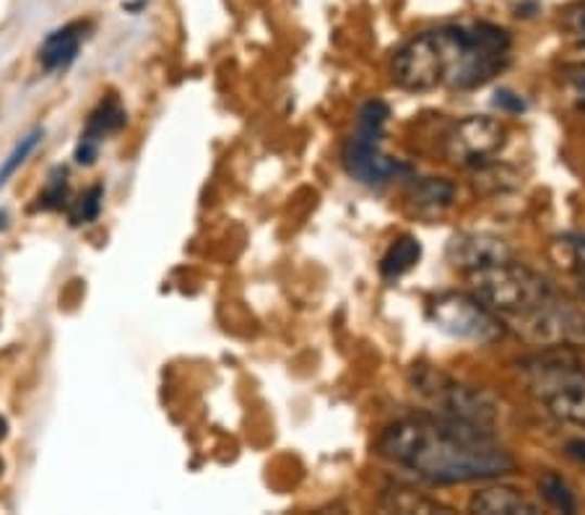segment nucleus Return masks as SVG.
<instances>
[{"label":"nucleus","instance_id":"nucleus-1","mask_svg":"<svg viewBox=\"0 0 585 515\" xmlns=\"http://www.w3.org/2000/svg\"><path fill=\"white\" fill-rule=\"evenodd\" d=\"M510 35L495 24H450L417 35L398 50L393 78L409 91L476 89L510 63Z\"/></svg>","mask_w":585,"mask_h":515},{"label":"nucleus","instance_id":"nucleus-2","mask_svg":"<svg viewBox=\"0 0 585 515\" xmlns=\"http://www.w3.org/2000/svg\"><path fill=\"white\" fill-rule=\"evenodd\" d=\"M380 451L393 464L437 485L495 479L516 468L512 455L492 445L486 432L437 417L396 422L391 429H385Z\"/></svg>","mask_w":585,"mask_h":515},{"label":"nucleus","instance_id":"nucleus-3","mask_svg":"<svg viewBox=\"0 0 585 515\" xmlns=\"http://www.w3.org/2000/svg\"><path fill=\"white\" fill-rule=\"evenodd\" d=\"M471 289L482 305L497 310L510 321L531 313L555 294L551 284L542 274L521 266V263H512L510 258L486 268L471 271Z\"/></svg>","mask_w":585,"mask_h":515},{"label":"nucleus","instance_id":"nucleus-4","mask_svg":"<svg viewBox=\"0 0 585 515\" xmlns=\"http://www.w3.org/2000/svg\"><path fill=\"white\" fill-rule=\"evenodd\" d=\"M414 391L424 395L427 404L437 414V419L453 422V425L471 427L489 435V427L499 417L497 404L484 391L445 378V375H435L430 369L414 378Z\"/></svg>","mask_w":585,"mask_h":515},{"label":"nucleus","instance_id":"nucleus-5","mask_svg":"<svg viewBox=\"0 0 585 515\" xmlns=\"http://www.w3.org/2000/svg\"><path fill=\"white\" fill-rule=\"evenodd\" d=\"M529 388L557 419L585 427V373L581 369L542 362L531 369Z\"/></svg>","mask_w":585,"mask_h":515},{"label":"nucleus","instance_id":"nucleus-6","mask_svg":"<svg viewBox=\"0 0 585 515\" xmlns=\"http://www.w3.org/2000/svg\"><path fill=\"white\" fill-rule=\"evenodd\" d=\"M518 331L538 347H581L585 343V310L551 294L542 305L512 321Z\"/></svg>","mask_w":585,"mask_h":515},{"label":"nucleus","instance_id":"nucleus-7","mask_svg":"<svg viewBox=\"0 0 585 515\" xmlns=\"http://www.w3.org/2000/svg\"><path fill=\"white\" fill-rule=\"evenodd\" d=\"M432 321L445 334L458 336V339L476 341V343H492L503 336V326L495 315L486 310V305L476 300V297L466 294H443L432 302L430 307Z\"/></svg>","mask_w":585,"mask_h":515},{"label":"nucleus","instance_id":"nucleus-8","mask_svg":"<svg viewBox=\"0 0 585 515\" xmlns=\"http://www.w3.org/2000/svg\"><path fill=\"white\" fill-rule=\"evenodd\" d=\"M505 143V128L489 117H469L458 123L448 136V154L461 164L489 160Z\"/></svg>","mask_w":585,"mask_h":515},{"label":"nucleus","instance_id":"nucleus-9","mask_svg":"<svg viewBox=\"0 0 585 515\" xmlns=\"http://www.w3.org/2000/svg\"><path fill=\"white\" fill-rule=\"evenodd\" d=\"M344 164L346 169H349V175L365 185H385L404 169L400 162L387 156L385 151L380 149V141L357 134L346 143Z\"/></svg>","mask_w":585,"mask_h":515},{"label":"nucleus","instance_id":"nucleus-10","mask_svg":"<svg viewBox=\"0 0 585 515\" xmlns=\"http://www.w3.org/2000/svg\"><path fill=\"white\" fill-rule=\"evenodd\" d=\"M448 258L456 268L466 271H479L492 266V263L508 261L510 250L505 248L503 240L484 235H461L453 237L448 246Z\"/></svg>","mask_w":585,"mask_h":515},{"label":"nucleus","instance_id":"nucleus-11","mask_svg":"<svg viewBox=\"0 0 585 515\" xmlns=\"http://www.w3.org/2000/svg\"><path fill=\"white\" fill-rule=\"evenodd\" d=\"M81 39L84 29L78 24H68L63 29L52 32V35L44 39L42 50H39V61H42L44 71H65L71 63L78 58V50H81Z\"/></svg>","mask_w":585,"mask_h":515},{"label":"nucleus","instance_id":"nucleus-12","mask_svg":"<svg viewBox=\"0 0 585 515\" xmlns=\"http://www.w3.org/2000/svg\"><path fill=\"white\" fill-rule=\"evenodd\" d=\"M471 511L484 515H516V513H538V505L531 503L521 492L510 487H495V490L476 492L471 498Z\"/></svg>","mask_w":585,"mask_h":515},{"label":"nucleus","instance_id":"nucleus-13","mask_svg":"<svg viewBox=\"0 0 585 515\" xmlns=\"http://www.w3.org/2000/svg\"><path fill=\"white\" fill-rule=\"evenodd\" d=\"M422 258V246H419L417 237L404 235L398 240H393V246L387 248V253L383 255V263H380V271L387 279H398L406 271H411Z\"/></svg>","mask_w":585,"mask_h":515},{"label":"nucleus","instance_id":"nucleus-14","mask_svg":"<svg viewBox=\"0 0 585 515\" xmlns=\"http://www.w3.org/2000/svg\"><path fill=\"white\" fill-rule=\"evenodd\" d=\"M125 123H128V115H125L120 102H117V99H107V102H102L100 108H97L89 115L87 128H84V136L91 138V141H102V138H107V136L117 134V130H123Z\"/></svg>","mask_w":585,"mask_h":515},{"label":"nucleus","instance_id":"nucleus-15","mask_svg":"<svg viewBox=\"0 0 585 515\" xmlns=\"http://www.w3.org/2000/svg\"><path fill=\"white\" fill-rule=\"evenodd\" d=\"M42 138H44V130L37 128V130H31L29 136H24L22 141L16 143V147H13L11 154L5 156V162L0 164V188H3V185L9 183L18 169H22V164L29 160L31 154H35V149L39 147V143H42Z\"/></svg>","mask_w":585,"mask_h":515},{"label":"nucleus","instance_id":"nucleus-16","mask_svg":"<svg viewBox=\"0 0 585 515\" xmlns=\"http://www.w3.org/2000/svg\"><path fill=\"white\" fill-rule=\"evenodd\" d=\"M387 117H391V108H387L385 102H380V99H370V102H367L365 108L359 110L357 136L374 138V141H380V138H383Z\"/></svg>","mask_w":585,"mask_h":515},{"label":"nucleus","instance_id":"nucleus-17","mask_svg":"<svg viewBox=\"0 0 585 515\" xmlns=\"http://www.w3.org/2000/svg\"><path fill=\"white\" fill-rule=\"evenodd\" d=\"M102 201H104V188L102 185H91V188L84 193L71 209V227H84V224H91L100 219L102 214Z\"/></svg>","mask_w":585,"mask_h":515},{"label":"nucleus","instance_id":"nucleus-18","mask_svg":"<svg viewBox=\"0 0 585 515\" xmlns=\"http://www.w3.org/2000/svg\"><path fill=\"white\" fill-rule=\"evenodd\" d=\"M538 492H542V498L547 500L551 507H557V511L562 513H575V498L573 492H570L568 481L562 477H557V474H547L542 481H538Z\"/></svg>","mask_w":585,"mask_h":515},{"label":"nucleus","instance_id":"nucleus-19","mask_svg":"<svg viewBox=\"0 0 585 515\" xmlns=\"http://www.w3.org/2000/svg\"><path fill=\"white\" fill-rule=\"evenodd\" d=\"M68 203V183H65V172L58 169L52 172V177L44 185V190L39 193V209L44 211H58Z\"/></svg>","mask_w":585,"mask_h":515},{"label":"nucleus","instance_id":"nucleus-20","mask_svg":"<svg viewBox=\"0 0 585 515\" xmlns=\"http://www.w3.org/2000/svg\"><path fill=\"white\" fill-rule=\"evenodd\" d=\"M453 201V188L448 183L440 180H427L417 193L419 206H432V209H443Z\"/></svg>","mask_w":585,"mask_h":515},{"label":"nucleus","instance_id":"nucleus-21","mask_svg":"<svg viewBox=\"0 0 585 515\" xmlns=\"http://www.w3.org/2000/svg\"><path fill=\"white\" fill-rule=\"evenodd\" d=\"M560 26L568 35L583 39L585 45V0H575V3L564 5L560 11Z\"/></svg>","mask_w":585,"mask_h":515},{"label":"nucleus","instance_id":"nucleus-22","mask_svg":"<svg viewBox=\"0 0 585 515\" xmlns=\"http://www.w3.org/2000/svg\"><path fill=\"white\" fill-rule=\"evenodd\" d=\"M100 156V141H91V138L81 136V143L76 147V162L84 164V167H91Z\"/></svg>","mask_w":585,"mask_h":515},{"label":"nucleus","instance_id":"nucleus-23","mask_svg":"<svg viewBox=\"0 0 585 515\" xmlns=\"http://www.w3.org/2000/svg\"><path fill=\"white\" fill-rule=\"evenodd\" d=\"M497 104H499V108H510V110H516V112H521L525 108V104L521 102V97L510 95V91H499V95H497Z\"/></svg>","mask_w":585,"mask_h":515},{"label":"nucleus","instance_id":"nucleus-24","mask_svg":"<svg viewBox=\"0 0 585 515\" xmlns=\"http://www.w3.org/2000/svg\"><path fill=\"white\" fill-rule=\"evenodd\" d=\"M568 453L573 455L575 461H581V464L585 466V440L583 438H577L573 442H568Z\"/></svg>","mask_w":585,"mask_h":515},{"label":"nucleus","instance_id":"nucleus-25","mask_svg":"<svg viewBox=\"0 0 585 515\" xmlns=\"http://www.w3.org/2000/svg\"><path fill=\"white\" fill-rule=\"evenodd\" d=\"M573 81H575L577 89H581L583 95H585V68H583V71H577V74L573 76Z\"/></svg>","mask_w":585,"mask_h":515},{"label":"nucleus","instance_id":"nucleus-26","mask_svg":"<svg viewBox=\"0 0 585 515\" xmlns=\"http://www.w3.org/2000/svg\"><path fill=\"white\" fill-rule=\"evenodd\" d=\"M9 438V422H5L3 414H0V442Z\"/></svg>","mask_w":585,"mask_h":515},{"label":"nucleus","instance_id":"nucleus-27","mask_svg":"<svg viewBox=\"0 0 585 515\" xmlns=\"http://www.w3.org/2000/svg\"><path fill=\"white\" fill-rule=\"evenodd\" d=\"M575 248H577V258H581L583 271H585V237H583V240H577V242H575Z\"/></svg>","mask_w":585,"mask_h":515},{"label":"nucleus","instance_id":"nucleus-28","mask_svg":"<svg viewBox=\"0 0 585 515\" xmlns=\"http://www.w3.org/2000/svg\"><path fill=\"white\" fill-rule=\"evenodd\" d=\"M3 468H5V464H3V459H0V477H3Z\"/></svg>","mask_w":585,"mask_h":515},{"label":"nucleus","instance_id":"nucleus-29","mask_svg":"<svg viewBox=\"0 0 585 515\" xmlns=\"http://www.w3.org/2000/svg\"><path fill=\"white\" fill-rule=\"evenodd\" d=\"M583 48H585V45H583Z\"/></svg>","mask_w":585,"mask_h":515}]
</instances>
